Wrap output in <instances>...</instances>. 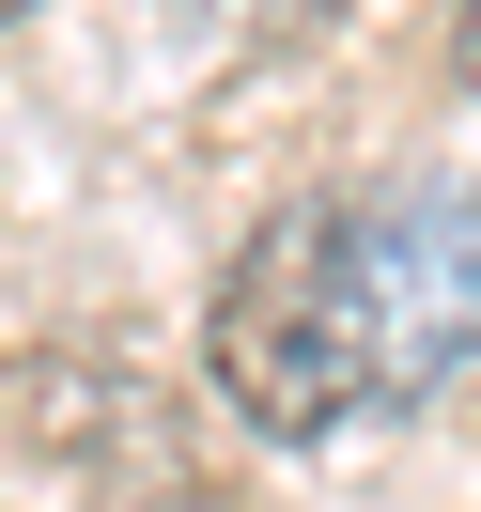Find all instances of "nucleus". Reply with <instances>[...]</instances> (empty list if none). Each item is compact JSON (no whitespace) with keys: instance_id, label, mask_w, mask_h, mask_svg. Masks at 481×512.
<instances>
[{"instance_id":"3","label":"nucleus","mask_w":481,"mask_h":512,"mask_svg":"<svg viewBox=\"0 0 481 512\" xmlns=\"http://www.w3.org/2000/svg\"><path fill=\"white\" fill-rule=\"evenodd\" d=\"M0 16H32V0H0Z\"/></svg>"},{"instance_id":"1","label":"nucleus","mask_w":481,"mask_h":512,"mask_svg":"<svg viewBox=\"0 0 481 512\" xmlns=\"http://www.w3.org/2000/svg\"><path fill=\"white\" fill-rule=\"evenodd\" d=\"M202 373L280 450L466 388L481 373V187L466 171H388V187L280 202V218L218 264Z\"/></svg>"},{"instance_id":"2","label":"nucleus","mask_w":481,"mask_h":512,"mask_svg":"<svg viewBox=\"0 0 481 512\" xmlns=\"http://www.w3.org/2000/svg\"><path fill=\"white\" fill-rule=\"evenodd\" d=\"M450 63H466V94H481V0H466V16H450Z\"/></svg>"}]
</instances>
